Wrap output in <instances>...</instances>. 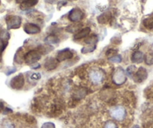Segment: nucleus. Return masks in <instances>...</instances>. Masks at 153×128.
Segmentation results:
<instances>
[{
	"instance_id": "obj_25",
	"label": "nucleus",
	"mask_w": 153,
	"mask_h": 128,
	"mask_svg": "<svg viewBox=\"0 0 153 128\" xmlns=\"http://www.w3.org/2000/svg\"><path fill=\"white\" fill-rule=\"evenodd\" d=\"M109 60L114 63H120L122 61V57L120 55H116L109 58Z\"/></svg>"
},
{
	"instance_id": "obj_30",
	"label": "nucleus",
	"mask_w": 153,
	"mask_h": 128,
	"mask_svg": "<svg viewBox=\"0 0 153 128\" xmlns=\"http://www.w3.org/2000/svg\"><path fill=\"white\" fill-rule=\"evenodd\" d=\"M16 70H17V69H16V68H12V69H11V70H10L9 71H8V73H6V74L7 75L11 74V73H14V72H15Z\"/></svg>"
},
{
	"instance_id": "obj_11",
	"label": "nucleus",
	"mask_w": 153,
	"mask_h": 128,
	"mask_svg": "<svg viewBox=\"0 0 153 128\" xmlns=\"http://www.w3.org/2000/svg\"><path fill=\"white\" fill-rule=\"evenodd\" d=\"M38 0H16V2L20 4V8L23 10L28 9L35 6L38 3Z\"/></svg>"
},
{
	"instance_id": "obj_23",
	"label": "nucleus",
	"mask_w": 153,
	"mask_h": 128,
	"mask_svg": "<svg viewBox=\"0 0 153 128\" xmlns=\"http://www.w3.org/2000/svg\"><path fill=\"white\" fill-rule=\"evenodd\" d=\"M126 71H127L128 74L129 76H132V77H133L134 75V73H136V71H137L136 66L130 65V66H129V67H128V68H127V70H126Z\"/></svg>"
},
{
	"instance_id": "obj_1",
	"label": "nucleus",
	"mask_w": 153,
	"mask_h": 128,
	"mask_svg": "<svg viewBox=\"0 0 153 128\" xmlns=\"http://www.w3.org/2000/svg\"><path fill=\"white\" fill-rule=\"evenodd\" d=\"M87 78L89 82L93 85L102 84L105 79V73L99 67L93 66L90 67L87 72Z\"/></svg>"
},
{
	"instance_id": "obj_13",
	"label": "nucleus",
	"mask_w": 153,
	"mask_h": 128,
	"mask_svg": "<svg viewBox=\"0 0 153 128\" xmlns=\"http://www.w3.org/2000/svg\"><path fill=\"white\" fill-rule=\"evenodd\" d=\"M91 32V29L89 27H86L84 29H82L79 31L78 32H76V35H74V39L79 40L81 39V38H86L88 35H89Z\"/></svg>"
},
{
	"instance_id": "obj_27",
	"label": "nucleus",
	"mask_w": 153,
	"mask_h": 128,
	"mask_svg": "<svg viewBox=\"0 0 153 128\" xmlns=\"http://www.w3.org/2000/svg\"><path fill=\"white\" fill-rule=\"evenodd\" d=\"M41 77H42V76H41L40 73H33V74L31 75L30 79H32V80H38V79H40Z\"/></svg>"
},
{
	"instance_id": "obj_31",
	"label": "nucleus",
	"mask_w": 153,
	"mask_h": 128,
	"mask_svg": "<svg viewBox=\"0 0 153 128\" xmlns=\"http://www.w3.org/2000/svg\"><path fill=\"white\" fill-rule=\"evenodd\" d=\"M40 64H37V63H35V64H34L33 66H32V68L33 69H36V68H39L40 67Z\"/></svg>"
},
{
	"instance_id": "obj_26",
	"label": "nucleus",
	"mask_w": 153,
	"mask_h": 128,
	"mask_svg": "<svg viewBox=\"0 0 153 128\" xmlns=\"http://www.w3.org/2000/svg\"><path fill=\"white\" fill-rule=\"evenodd\" d=\"M117 52H118V50H117L109 49L106 52V55H107V56H109V58H110V57L113 56V55H116L115 54H117Z\"/></svg>"
},
{
	"instance_id": "obj_6",
	"label": "nucleus",
	"mask_w": 153,
	"mask_h": 128,
	"mask_svg": "<svg viewBox=\"0 0 153 128\" xmlns=\"http://www.w3.org/2000/svg\"><path fill=\"white\" fill-rule=\"evenodd\" d=\"M84 17V14H83V11L78 8H74L71 10V11L69 12L68 14V19L70 21L74 22H80V20H82Z\"/></svg>"
},
{
	"instance_id": "obj_15",
	"label": "nucleus",
	"mask_w": 153,
	"mask_h": 128,
	"mask_svg": "<svg viewBox=\"0 0 153 128\" xmlns=\"http://www.w3.org/2000/svg\"><path fill=\"white\" fill-rule=\"evenodd\" d=\"M112 16L110 13H104L98 17V22L100 24H107L111 20Z\"/></svg>"
},
{
	"instance_id": "obj_12",
	"label": "nucleus",
	"mask_w": 153,
	"mask_h": 128,
	"mask_svg": "<svg viewBox=\"0 0 153 128\" xmlns=\"http://www.w3.org/2000/svg\"><path fill=\"white\" fill-rule=\"evenodd\" d=\"M59 62V61L56 59V58H52V57H50L48 59L46 60L45 63V67L48 70H54L55 68H56L57 66H58Z\"/></svg>"
},
{
	"instance_id": "obj_34",
	"label": "nucleus",
	"mask_w": 153,
	"mask_h": 128,
	"mask_svg": "<svg viewBox=\"0 0 153 128\" xmlns=\"http://www.w3.org/2000/svg\"><path fill=\"white\" fill-rule=\"evenodd\" d=\"M0 4H1V1H0Z\"/></svg>"
},
{
	"instance_id": "obj_29",
	"label": "nucleus",
	"mask_w": 153,
	"mask_h": 128,
	"mask_svg": "<svg viewBox=\"0 0 153 128\" xmlns=\"http://www.w3.org/2000/svg\"><path fill=\"white\" fill-rule=\"evenodd\" d=\"M4 128H16L15 126L12 123H11L10 121H5L4 123Z\"/></svg>"
},
{
	"instance_id": "obj_3",
	"label": "nucleus",
	"mask_w": 153,
	"mask_h": 128,
	"mask_svg": "<svg viewBox=\"0 0 153 128\" xmlns=\"http://www.w3.org/2000/svg\"><path fill=\"white\" fill-rule=\"evenodd\" d=\"M42 58V54L38 50H32L26 53L23 56V60L26 64H34Z\"/></svg>"
},
{
	"instance_id": "obj_24",
	"label": "nucleus",
	"mask_w": 153,
	"mask_h": 128,
	"mask_svg": "<svg viewBox=\"0 0 153 128\" xmlns=\"http://www.w3.org/2000/svg\"><path fill=\"white\" fill-rule=\"evenodd\" d=\"M81 26V25H73V26H68L67 28H66V31L69 32H74L80 29V27Z\"/></svg>"
},
{
	"instance_id": "obj_21",
	"label": "nucleus",
	"mask_w": 153,
	"mask_h": 128,
	"mask_svg": "<svg viewBox=\"0 0 153 128\" xmlns=\"http://www.w3.org/2000/svg\"><path fill=\"white\" fill-rule=\"evenodd\" d=\"M95 49H96V46L95 45H89V46L82 48L81 53L83 54L89 53L93 52Z\"/></svg>"
},
{
	"instance_id": "obj_32",
	"label": "nucleus",
	"mask_w": 153,
	"mask_h": 128,
	"mask_svg": "<svg viewBox=\"0 0 153 128\" xmlns=\"http://www.w3.org/2000/svg\"><path fill=\"white\" fill-rule=\"evenodd\" d=\"M56 1V0H45V2H46L47 3H49V4L54 3Z\"/></svg>"
},
{
	"instance_id": "obj_28",
	"label": "nucleus",
	"mask_w": 153,
	"mask_h": 128,
	"mask_svg": "<svg viewBox=\"0 0 153 128\" xmlns=\"http://www.w3.org/2000/svg\"><path fill=\"white\" fill-rule=\"evenodd\" d=\"M42 128H55V125L51 122H47L42 125Z\"/></svg>"
},
{
	"instance_id": "obj_14",
	"label": "nucleus",
	"mask_w": 153,
	"mask_h": 128,
	"mask_svg": "<svg viewBox=\"0 0 153 128\" xmlns=\"http://www.w3.org/2000/svg\"><path fill=\"white\" fill-rule=\"evenodd\" d=\"M144 57H145V55L142 52L135 51L131 56V61L133 62L137 63V64H139V63L143 62V61L144 60Z\"/></svg>"
},
{
	"instance_id": "obj_9",
	"label": "nucleus",
	"mask_w": 153,
	"mask_h": 128,
	"mask_svg": "<svg viewBox=\"0 0 153 128\" xmlns=\"http://www.w3.org/2000/svg\"><path fill=\"white\" fill-rule=\"evenodd\" d=\"M25 32L29 35H35V34H38L41 32V28L36 24L34 23H28L24 25L23 27Z\"/></svg>"
},
{
	"instance_id": "obj_4",
	"label": "nucleus",
	"mask_w": 153,
	"mask_h": 128,
	"mask_svg": "<svg viewBox=\"0 0 153 128\" xmlns=\"http://www.w3.org/2000/svg\"><path fill=\"white\" fill-rule=\"evenodd\" d=\"M113 83L116 85H121L124 84L127 80V77L125 73V70H123L122 67H117L116 70H114L113 73Z\"/></svg>"
},
{
	"instance_id": "obj_8",
	"label": "nucleus",
	"mask_w": 153,
	"mask_h": 128,
	"mask_svg": "<svg viewBox=\"0 0 153 128\" xmlns=\"http://www.w3.org/2000/svg\"><path fill=\"white\" fill-rule=\"evenodd\" d=\"M147 76H148V73H147L146 69L143 67H140L137 70L133 78L134 79L135 82L140 83V82H143L144 80L146 79Z\"/></svg>"
},
{
	"instance_id": "obj_16",
	"label": "nucleus",
	"mask_w": 153,
	"mask_h": 128,
	"mask_svg": "<svg viewBox=\"0 0 153 128\" xmlns=\"http://www.w3.org/2000/svg\"><path fill=\"white\" fill-rule=\"evenodd\" d=\"M10 38L9 32L5 29H0V41L1 42H8Z\"/></svg>"
},
{
	"instance_id": "obj_22",
	"label": "nucleus",
	"mask_w": 153,
	"mask_h": 128,
	"mask_svg": "<svg viewBox=\"0 0 153 128\" xmlns=\"http://www.w3.org/2000/svg\"><path fill=\"white\" fill-rule=\"evenodd\" d=\"M103 128H119L118 125L113 121L108 120L103 124Z\"/></svg>"
},
{
	"instance_id": "obj_33",
	"label": "nucleus",
	"mask_w": 153,
	"mask_h": 128,
	"mask_svg": "<svg viewBox=\"0 0 153 128\" xmlns=\"http://www.w3.org/2000/svg\"><path fill=\"white\" fill-rule=\"evenodd\" d=\"M3 108H4L3 104H2V102H0V112L2 111V110H3Z\"/></svg>"
},
{
	"instance_id": "obj_7",
	"label": "nucleus",
	"mask_w": 153,
	"mask_h": 128,
	"mask_svg": "<svg viewBox=\"0 0 153 128\" xmlns=\"http://www.w3.org/2000/svg\"><path fill=\"white\" fill-rule=\"evenodd\" d=\"M11 87L12 89H16V90H20L24 85V77H23V74H19L17 76H14L12 79L11 80Z\"/></svg>"
},
{
	"instance_id": "obj_18",
	"label": "nucleus",
	"mask_w": 153,
	"mask_h": 128,
	"mask_svg": "<svg viewBox=\"0 0 153 128\" xmlns=\"http://www.w3.org/2000/svg\"><path fill=\"white\" fill-rule=\"evenodd\" d=\"M98 36L96 35H92L86 38L84 42L89 45H95V44L98 42Z\"/></svg>"
},
{
	"instance_id": "obj_20",
	"label": "nucleus",
	"mask_w": 153,
	"mask_h": 128,
	"mask_svg": "<svg viewBox=\"0 0 153 128\" xmlns=\"http://www.w3.org/2000/svg\"><path fill=\"white\" fill-rule=\"evenodd\" d=\"M144 61L148 65H153V50L148 53L144 57Z\"/></svg>"
},
{
	"instance_id": "obj_17",
	"label": "nucleus",
	"mask_w": 153,
	"mask_h": 128,
	"mask_svg": "<svg viewBox=\"0 0 153 128\" xmlns=\"http://www.w3.org/2000/svg\"><path fill=\"white\" fill-rule=\"evenodd\" d=\"M45 41L48 44H56L59 42V39L57 36L55 35H50L47 37L45 39Z\"/></svg>"
},
{
	"instance_id": "obj_19",
	"label": "nucleus",
	"mask_w": 153,
	"mask_h": 128,
	"mask_svg": "<svg viewBox=\"0 0 153 128\" xmlns=\"http://www.w3.org/2000/svg\"><path fill=\"white\" fill-rule=\"evenodd\" d=\"M143 23V26H145L147 29H149V30L153 29V18L152 17H148V18L144 19Z\"/></svg>"
},
{
	"instance_id": "obj_5",
	"label": "nucleus",
	"mask_w": 153,
	"mask_h": 128,
	"mask_svg": "<svg viewBox=\"0 0 153 128\" xmlns=\"http://www.w3.org/2000/svg\"><path fill=\"white\" fill-rule=\"evenodd\" d=\"M21 17L17 15H9L6 17V24L8 29H19L21 26Z\"/></svg>"
},
{
	"instance_id": "obj_2",
	"label": "nucleus",
	"mask_w": 153,
	"mask_h": 128,
	"mask_svg": "<svg viewBox=\"0 0 153 128\" xmlns=\"http://www.w3.org/2000/svg\"><path fill=\"white\" fill-rule=\"evenodd\" d=\"M109 112L110 116L117 121H123L127 116V111L123 106H115L111 107Z\"/></svg>"
},
{
	"instance_id": "obj_10",
	"label": "nucleus",
	"mask_w": 153,
	"mask_h": 128,
	"mask_svg": "<svg viewBox=\"0 0 153 128\" xmlns=\"http://www.w3.org/2000/svg\"><path fill=\"white\" fill-rule=\"evenodd\" d=\"M73 57V53L69 49H64L62 50H60L57 54L56 59L59 61H62L65 60L71 59Z\"/></svg>"
}]
</instances>
